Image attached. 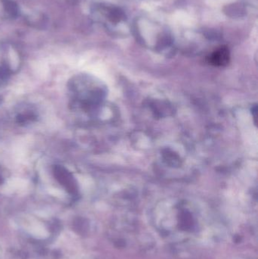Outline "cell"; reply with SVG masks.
Segmentation results:
<instances>
[{
    "label": "cell",
    "instance_id": "6da1fadb",
    "mask_svg": "<svg viewBox=\"0 0 258 259\" xmlns=\"http://www.w3.org/2000/svg\"><path fill=\"white\" fill-rule=\"evenodd\" d=\"M230 53L227 47H221L217 49L209 56V63L214 66H226L230 62Z\"/></svg>",
    "mask_w": 258,
    "mask_h": 259
},
{
    "label": "cell",
    "instance_id": "7a4b0ae2",
    "mask_svg": "<svg viewBox=\"0 0 258 259\" xmlns=\"http://www.w3.org/2000/svg\"><path fill=\"white\" fill-rule=\"evenodd\" d=\"M54 173L56 179L60 182V184L65 186L68 190H71V189L74 190V178L71 175V172L68 171L65 167L56 166L55 167Z\"/></svg>",
    "mask_w": 258,
    "mask_h": 259
}]
</instances>
